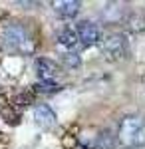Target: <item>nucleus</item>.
Segmentation results:
<instances>
[{"label":"nucleus","mask_w":145,"mask_h":149,"mask_svg":"<svg viewBox=\"0 0 145 149\" xmlns=\"http://www.w3.org/2000/svg\"><path fill=\"white\" fill-rule=\"evenodd\" d=\"M119 141L127 147H143L145 145V123L137 115H127L123 117L119 129H117Z\"/></svg>","instance_id":"obj_1"},{"label":"nucleus","mask_w":145,"mask_h":149,"mask_svg":"<svg viewBox=\"0 0 145 149\" xmlns=\"http://www.w3.org/2000/svg\"><path fill=\"white\" fill-rule=\"evenodd\" d=\"M2 36H4V44L10 50H18V52H24V54H30L34 50V42L30 40L28 32L24 30V26H20V24L6 26Z\"/></svg>","instance_id":"obj_2"},{"label":"nucleus","mask_w":145,"mask_h":149,"mask_svg":"<svg viewBox=\"0 0 145 149\" xmlns=\"http://www.w3.org/2000/svg\"><path fill=\"white\" fill-rule=\"evenodd\" d=\"M101 48H103V54L109 58V60H113V62H121L127 56V40L121 34L107 36L101 42Z\"/></svg>","instance_id":"obj_3"},{"label":"nucleus","mask_w":145,"mask_h":149,"mask_svg":"<svg viewBox=\"0 0 145 149\" xmlns=\"http://www.w3.org/2000/svg\"><path fill=\"white\" fill-rule=\"evenodd\" d=\"M78 40L82 42V46H96L101 42V30L89 20H84V22L78 24Z\"/></svg>","instance_id":"obj_4"},{"label":"nucleus","mask_w":145,"mask_h":149,"mask_svg":"<svg viewBox=\"0 0 145 149\" xmlns=\"http://www.w3.org/2000/svg\"><path fill=\"white\" fill-rule=\"evenodd\" d=\"M34 119H36V123L40 127H54L56 125V113H54V109L50 107V105H46V103H38L36 107H34Z\"/></svg>","instance_id":"obj_5"},{"label":"nucleus","mask_w":145,"mask_h":149,"mask_svg":"<svg viewBox=\"0 0 145 149\" xmlns=\"http://www.w3.org/2000/svg\"><path fill=\"white\" fill-rule=\"evenodd\" d=\"M36 72L40 81H54V78L58 76V64L48 60V58H38L36 60Z\"/></svg>","instance_id":"obj_6"},{"label":"nucleus","mask_w":145,"mask_h":149,"mask_svg":"<svg viewBox=\"0 0 145 149\" xmlns=\"http://www.w3.org/2000/svg\"><path fill=\"white\" fill-rule=\"evenodd\" d=\"M52 6H54V12H56L60 18H64V20L78 16L79 8H82V4H79L78 0H58Z\"/></svg>","instance_id":"obj_7"},{"label":"nucleus","mask_w":145,"mask_h":149,"mask_svg":"<svg viewBox=\"0 0 145 149\" xmlns=\"http://www.w3.org/2000/svg\"><path fill=\"white\" fill-rule=\"evenodd\" d=\"M103 20L105 22H121V20H125V8H123L121 2H109V4H105V8H103Z\"/></svg>","instance_id":"obj_8"},{"label":"nucleus","mask_w":145,"mask_h":149,"mask_svg":"<svg viewBox=\"0 0 145 149\" xmlns=\"http://www.w3.org/2000/svg\"><path fill=\"white\" fill-rule=\"evenodd\" d=\"M78 44H79L78 34L72 28H64L58 34V46L62 48V50H74V48H78Z\"/></svg>","instance_id":"obj_9"},{"label":"nucleus","mask_w":145,"mask_h":149,"mask_svg":"<svg viewBox=\"0 0 145 149\" xmlns=\"http://www.w3.org/2000/svg\"><path fill=\"white\" fill-rule=\"evenodd\" d=\"M125 26H127V30H131V32H141L145 30V16L143 14H129V16H125Z\"/></svg>","instance_id":"obj_10"},{"label":"nucleus","mask_w":145,"mask_h":149,"mask_svg":"<svg viewBox=\"0 0 145 149\" xmlns=\"http://www.w3.org/2000/svg\"><path fill=\"white\" fill-rule=\"evenodd\" d=\"M32 92H38V93H56V92H60V84H56V81H38V84L32 88Z\"/></svg>","instance_id":"obj_11"},{"label":"nucleus","mask_w":145,"mask_h":149,"mask_svg":"<svg viewBox=\"0 0 145 149\" xmlns=\"http://www.w3.org/2000/svg\"><path fill=\"white\" fill-rule=\"evenodd\" d=\"M79 56L78 54H74V52H70V54H64V64H66L68 68H78L79 66Z\"/></svg>","instance_id":"obj_12"},{"label":"nucleus","mask_w":145,"mask_h":149,"mask_svg":"<svg viewBox=\"0 0 145 149\" xmlns=\"http://www.w3.org/2000/svg\"><path fill=\"white\" fill-rule=\"evenodd\" d=\"M16 103H20V105H30V103H32V93H20V95L16 97Z\"/></svg>","instance_id":"obj_13"}]
</instances>
